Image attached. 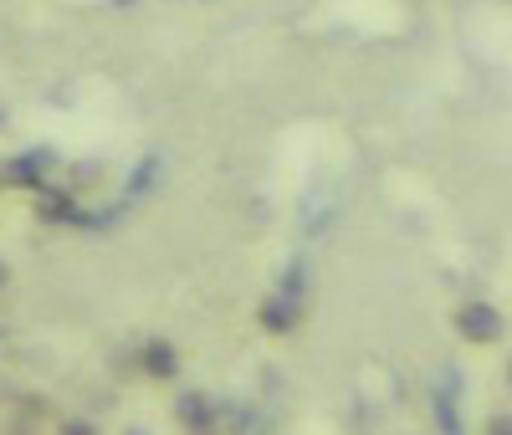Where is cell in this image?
<instances>
[{
  "mask_svg": "<svg viewBox=\"0 0 512 435\" xmlns=\"http://www.w3.org/2000/svg\"><path fill=\"white\" fill-rule=\"evenodd\" d=\"M482 435H512V415L507 410H492L487 425H482Z\"/></svg>",
  "mask_w": 512,
  "mask_h": 435,
  "instance_id": "11",
  "label": "cell"
},
{
  "mask_svg": "<svg viewBox=\"0 0 512 435\" xmlns=\"http://www.w3.org/2000/svg\"><path fill=\"white\" fill-rule=\"evenodd\" d=\"M57 169H62V154H57L52 144L16 149V154L0 159V190H21V195H31L36 185H47Z\"/></svg>",
  "mask_w": 512,
  "mask_h": 435,
  "instance_id": "2",
  "label": "cell"
},
{
  "mask_svg": "<svg viewBox=\"0 0 512 435\" xmlns=\"http://www.w3.org/2000/svg\"><path fill=\"white\" fill-rule=\"evenodd\" d=\"M77 210H82V200H77V190H67V185H36L31 190V215L41 226H57V231H72V221H77Z\"/></svg>",
  "mask_w": 512,
  "mask_h": 435,
  "instance_id": "4",
  "label": "cell"
},
{
  "mask_svg": "<svg viewBox=\"0 0 512 435\" xmlns=\"http://www.w3.org/2000/svg\"><path fill=\"white\" fill-rule=\"evenodd\" d=\"M277 292H287V297H297V302H308V267H303V261H292V267L282 272Z\"/></svg>",
  "mask_w": 512,
  "mask_h": 435,
  "instance_id": "9",
  "label": "cell"
},
{
  "mask_svg": "<svg viewBox=\"0 0 512 435\" xmlns=\"http://www.w3.org/2000/svg\"><path fill=\"white\" fill-rule=\"evenodd\" d=\"M159 180H164V159H159V154H144V159L134 164V174H128V200H144Z\"/></svg>",
  "mask_w": 512,
  "mask_h": 435,
  "instance_id": "8",
  "label": "cell"
},
{
  "mask_svg": "<svg viewBox=\"0 0 512 435\" xmlns=\"http://www.w3.org/2000/svg\"><path fill=\"white\" fill-rule=\"evenodd\" d=\"M57 435H103V430L82 415H67V420H57Z\"/></svg>",
  "mask_w": 512,
  "mask_h": 435,
  "instance_id": "10",
  "label": "cell"
},
{
  "mask_svg": "<svg viewBox=\"0 0 512 435\" xmlns=\"http://www.w3.org/2000/svg\"><path fill=\"white\" fill-rule=\"evenodd\" d=\"M431 415H436V430H441V435H466L461 410H456V395L446 389V379L436 384V395H431Z\"/></svg>",
  "mask_w": 512,
  "mask_h": 435,
  "instance_id": "7",
  "label": "cell"
},
{
  "mask_svg": "<svg viewBox=\"0 0 512 435\" xmlns=\"http://www.w3.org/2000/svg\"><path fill=\"white\" fill-rule=\"evenodd\" d=\"M6 128H11V113H6V103H0V134H6Z\"/></svg>",
  "mask_w": 512,
  "mask_h": 435,
  "instance_id": "13",
  "label": "cell"
},
{
  "mask_svg": "<svg viewBox=\"0 0 512 435\" xmlns=\"http://www.w3.org/2000/svg\"><path fill=\"white\" fill-rule=\"evenodd\" d=\"M303 308H308V302H297V297L272 287L262 302H256V328H262L267 338H292L297 328H303Z\"/></svg>",
  "mask_w": 512,
  "mask_h": 435,
  "instance_id": "5",
  "label": "cell"
},
{
  "mask_svg": "<svg viewBox=\"0 0 512 435\" xmlns=\"http://www.w3.org/2000/svg\"><path fill=\"white\" fill-rule=\"evenodd\" d=\"M169 410H175V425L185 435H221V400L205 389H180Z\"/></svg>",
  "mask_w": 512,
  "mask_h": 435,
  "instance_id": "3",
  "label": "cell"
},
{
  "mask_svg": "<svg viewBox=\"0 0 512 435\" xmlns=\"http://www.w3.org/2000/svg\"><path fill=\"white\" fill-rule=\"evenodd\" d=\"M134 359H139V374L154 379V384H175L180 379V348L169 338H144Z\"/></svg>",
  "mask_w": 512,
  "mask_h": 435,
  "instance_id": "6",
  "label": "cell"
},
{
  "mask_svg": "<svg viewBox=\"0 0 512 435\" xmlns=\"http://www.w3.org/2000/svg\"><path fill=\"white\" fill-rule=\"evenodd\" d=\"M11 287V267H6V261H0V292H6Z\"/></svg>",
  "mask_w": 512,
  "mask_h": 435,
  "instance_id": "12",
  "label": "cell"
},
{
  "mask_svg": "<svg viewBox=\"0 0 512 435\" xmlns=\"http://www.w3.org/2000/svg\"><path fill=\"white\" fill-rule=\"evenodd\" d=\"M451 333L466 348H497L507 338V313L497 308L492 297H466L451 308Z\"/></svg>",
  "mask_w": 512,
  "mask_h": 435,
  "instance_id": "1",
  "label": "cell"
},
{
  "mask_svg": "<svg viewBox=\"0 0 512 435\" xmlns=\"http://www.w3.org/2000/svg\"><path fill=\"white\" fill-rule=\"evenodd\" d=\"M123 435H149V430H139V425H134V430H123Z\"/></svg>",
  "mask_w": 512,
  "mask_h": 435,
  "instance_id": "14",
  "label": "cell"
}]
</instances>
